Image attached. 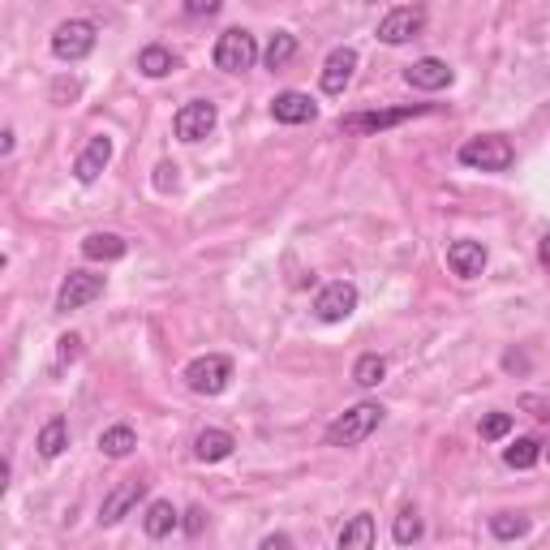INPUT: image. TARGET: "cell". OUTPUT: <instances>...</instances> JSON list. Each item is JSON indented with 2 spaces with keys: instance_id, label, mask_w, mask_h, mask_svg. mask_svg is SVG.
<instances>
[{
  "instance_id": "obj_1",
  "label": "cell",
  "mask_w": 550,
  "mask_h": 550,
  "mask_svg": "<svg viewBox=\"0 0 550 550\" xmlns=\"http://www.w3.org/2000/svg\"><path fill=\"white\" fill-rule=\"evenodd\" d=\"M383 404H374V400H361V404H353L349 413H340L336 422L327 426V443L331 447H357V443H366L374 430L383 426Z\"/></svg>"
},
{
  "instance_id": "obj_2",
  "label": "cell",
  "mask_w": 550,
  "mask_h": 550,
  "mask_svg": "<svg viewBox=\"0 0 550 550\" xmlns=\"http://www.w3.org/2000/svg\"><path fill=\"white\" fill-rule=\"evenodd\" d=\"M460 164L482 172H508L516 164V147L503 134H477L460 147Z\"/></svg>"
},
{
  "instance_id": "obj_3",
  "label": "cell",
  "mask_w": 550,
  "mask_h": 550,
  "mask_svg": "<svg viewBox=\"0 0 550 550\" xmlns=\"http://www.w3.org/2000/svg\"><path fill=\"white\" fill-rule=\"evenodd\" d=\"M95 43H99L95 22L69 18V22H61L52 31V56H56V61H65V65H78V61H86V56L95 52Z\"/></svg>"
},
{
  "instance_id": "obj_4",
  "label": "cell",
  "mask_w": 550,
  "mask_h": 550,
  "mask_svg": "<svg viewBox=\"0 0 550 550\" xmlns=\"http://www.w3.org/2000/svg\"><path fill=\"white\" fill-rule=\"evenodd\" d=\"M233 383V361L224 353H207V357H194L185 366V387L194 396H224V387Z\"/></svg>"
},
{
  "instance_id": "obj_5",
  "label": "cell",
  "mask_w": 550,
  "mask_h": 550,
  "mask_svg": "<svg viewBox=\"0 0 550 550\" xmlns=\"http://www.w3.org/2000/svg\"><path fill=\"white\" fill-rule=\"evenodd\" d=\"M430 112L426 104H409V108H374V112H349V117H340V129L344 134H357V138H374L383 134V129H396L409 117H422Z\"/></svg>"
},
{
  "instance_id": "obj_6",
  "label": "cell",
  "mask_w": 550,
  "mask_h": 550,
  "mask_svg": "<svg viewBox=\"0 0 550 550\" xmlns=\"http://www.w3.org/2000/svg\"><path fill=\"white\" fill-rule=\"evenodd\" d=\"M254 61H258V43L250 31L233 26V31H224L215 39V65H220L224 74H245V69H254Z\"/></svg>"
},
{
  "instance_id": "obj_7",
  "label": "cell",
  "mask_w": 550,
  "mask_h": 550,
  "mask_svg": "<svg viewBox=\"0 0 550 550\" xmlns=\"http://www.w3.org/2000/svg\"><path fill=\"white\" fill-rule=\"evenodd\" d=\"M95 297H104V275H95V271H69L65 284H61V293H56V310H61V314L82 310V306H91Z\"/></svg>"
},
{
  "instance_id": "obj_8",
  "label": "cell",
  "mask_w": 550,
  "mask_h": 550,
  "mask_svg": "<svg viewBox=\"0 0 550 550\" xmlns=\"http://www.w3.org/2000/svg\"><path fill=\"white\" fill-rule=\"evenodd\" d=\"M215 121H220V112H215L211 99H190V104L172 117V129H177L181 142H202L215 129Z\"/></svg>"
},
{
  "instance_id": "obj_9",
  "label": "cell",
  "mask_w": 550,
  "mask_h": 550,
  "mask_svg": "<svg viewBox=\"0 0 550 550\" xmlns=\"http://www.w3.org/2000/svg\"><path fill=\"white\" fill-rule=\"evenodd\" d=\"M422 31H426V9H422V5H400V9H392V13H387V18L379 22V39L392 43V48L417 39Z\"/></svg>"
},
{
  "instance_id": "obj_10",
  "label": "cell",
  "mask_w": 550,
  "mask_h": 550,
  "mask_svg": "<svg viewBox=\"0 0 550 550\" xmlns=\"http://www.w3.org/2000/svg\"><path fill=\"white\" fill-rule=\"evenodd\" d=\"M357 310V284L349 280H331L323 284V293L314 297V314L323 318V323H344Z\"/></svg>"
},
{
  "instance_id": "obj_11",
  "label": "cell",
  "mask_w": 550,
  "mask_h": 550,
  "mask_svg": "<svg viewBox=\"0 0 550 550\" xmlns=\"http://www.w3.org/2000/svg\"><path fill=\"white\" fill-rule=\"evenodd\" d=\"M142 495H147V482H138V477L112 486L108 495H104V503H99V525H117L121 516H129V508H138Z\"/></svg>"
},
{
  "instance_id": "obj_12",
  "label": "cell",
  "mask_w": 550,
  "mask_h": 550,
  "mask_svg": "<svg viewBox=\"0 0 550 550\" xmlns=\"http://www.w3.org/2000/svg\"><path fill=\"white\" fill-rule=\"evenodd\" d=\"M452 65L439 61V56H422V61H413L404 69V82L417 86V91H443V86H452Z\"/></svg>"
},
{
  "instance_id": "obj_13",
  "label": "cell",
  "mask_w": 550,
  "mask_h": 550,
  "mask_svg": "<svg viewBox=\"0 0 550 550\" xmlns=\"http://www.w3.org/2000/svg\"><path fill=\"white\" fill-rule=\"evenodd\" d=\"M108 164H112V138L108 134H95L91 142H86V151L74 159V177L82 185H95L99 172H104Z\"/></svg>"
},
{
  "instance_id": "obj_14",
  "label": "cell",
  "mask_w": 550,
  "mask_h": 550,
  "mask_svg": "<svg viewBox=\"0 0 550 550\" xmlns=\"http://www.w3.org/2000/svg\"><path fill=\"white\" fill-rule=\"evenodd\" d=\"M353 69H357V52L353 48H331L327 61H323V91L327 95H344V86L353 82Z\"/></svg>"
},
{
  "instance_id": "obj_15",
  "label": "cell",
  "mask_w": 550,
  "mask_h": 550,
  "mask_svg": "<svg viewBox=\"0 0 550 550\" xmlns=\"http://www.w3.org/2000/svg\"><path fill=\"white\" fill-rule=\"evenodd\" d=\"M447 267H452L460 280H477L486 271V245L482 241H452L447 245Z\"/></svg>"
},
{
  "instance_id": "obj_16",
  "label": "cell",
  "mask_w": 550,
  "mask_h": 550,
  "mask_svg": "<svg viewBox=\"0 0 550 550\" xmlns=\"http://www.w3.org/2000/svg\"><path fill=\"white\" fill-rule=\"evenodd\" d=\"M271 117L280 125H306V121L318 117V104L310 95H301V91H284V95L271 99Z\"/></svg>"
},
{
  "instance_id": "obj_17",
  "label": "cell",
  "mask_w": 550,
  "mask_h": 550,
  "mask_svg": "<svg viewBox=\"0 0 550 550\" xmlns=\"http://www.w3.org/2000/svg\"><path fill=\"white\" fill-rule=\"evenodd\" d=\"M233 447H237V439L228 430H202L198 439H194V456L202 460V465H220V460H228L233 456Z\"/></svg>"
},
{
  "instance_id": "obj_18",
  "label": "cell",
  "mask_w": 550,
  "mask_h": 550,
  "mask_svg": "<svg viewBox=\"0 0 550 550\" xmlns=\"http://www.w3.org/2000/svg\"><path fill=\"white\" fill-rule=\"evenodd\" d=\"M125 254H129V241L117 233H91L82 241V258H91V263H117Z\"/></svg>"
},
{
  "instance_id": "obj_19",
  "label": "cell",
  "mask_w": 550,
  "mask_h": 550,
  "mask_svg": "<svg viewBox=\"0 0 550 550\" xmlns=\"http://www.w3.org/2000/svg\"><path fill=\"white\" fill-rule=\"evenodd\" d=\"M340 550H370L374 546V516L370 512H357L349 525L340 529Z\"/></svg>"
},
{
  "instance_id": "obj_20",
  "label": "cell",
  "mask_w": 550,
  "mask_h": 550,
  "mask_svg": "<svg viewBox=\"0 0 550 550\" xmlns=\"http://www.w3.org/2000/svg\"><path fill=\"white\" fill-rule=\"evenodd\" d=\"M177 508H172L168 499H155L151 508H147V516H142V529H147V538H168L172 529H177Z\"/></svg>"
},
{
  "instance_id": "obj_21",
  "label": "cell",
  "mask_w": 550,
  "mask_h": 550,
  "mask_svg": "<svg viewBox=\"0 0 550 550\" xmlns=\"http://www.w3.org/2000/svg\"><path fill=\"white\" fill-rule=\"evenodd\" d=\"M35 447H39V456H43V460H56V456H61L65 447H69V422H65V417H52V422L39 430Z\"/></svg>"
},
{
  "instance_id": "obj_22",
  "label": "cell",
  "mask_w": 550,
  "mask_h": 550,
  "mask_svg": "<svg viewBox=\"0 0 550 550\" xmlns=\"http://www.w3.org/2000/svg\"><path fill=\"white\" fill-rule=\"evenodd\" d=\"M138 69H142L147 78H168L172 69H177V56H172L164 43H151V48L138 52Z\"/></svg>"
},
{
  "instance_id": "obj_23",
  "label": "cell",
  "mask_w": 550,
  "mask_h": 550,
  "mask_svg": "<svg viewBox=\"0 0 550 550\" xmlns=\"http://www.w3.org/2000/svg\"><path fill=\"white\" fill-rule=\"evenodd\" d=\"M138 447V434H134V426H108L104 434H99V452L104 456H112V460H121V456H129Z\"/></svg>"
},
{
  "instance_id": "obj_24",
  "label": "cell",
  "mask_w": 550,
  "mask_h": 550,
  "mask_svg": "<svg viewBox=\"0 0 550 550\" xmlns=\"http://www.w3.org/2000/svg\"><path fill=\"white\" fill-rule=\"evenodd\" d=\"M383 374H387V361H383L379 353H361L357 366H353V383H357V387H379Z\"/></svg>"
},
{
  "instance_id": "obj_25",
  "label": "cell",
  "mask_w": 550,
  "mask_h": 550,
  "mask_svg": "<svg viewBox=\"0 0 550 550\" xmlns=\"http://www.w3.org/2000/svg\"><path fill=\"white\" fill-rule=\"evenodd\" d=\"M293 56H297V39L288 35V31H275L271 43H267V52H263L267 69H284L288 61H293Z\"/></svg>"
},
{
  "instance_id": "obj_26",
  "label": "cell",
  "mask_w": 550,
  "mask_h": 550,
  "mask_svg": "<svg viewBox=\"0 0 550 550\" xmlns=\"http://www.w3.org/2000/svg\"><path fill=\"white\" fill-rule=\"evenodd\" d=\"M490 533H495L499 542H516L529 533V516H516V512H499L490 516Z\"/></svg>"
},
{
  "instance_id": "obj_27",
  "label": "cell",
  "mask_w": 550,
  "mask_h": 550,
  "mask_svg": "<svg viewBox=\"0 0 550 550\" xmlns=\"http://www.w3.org/2000/svg\"><path fill=\"white\" fill-rule=\"evenodd\" d=\"M503 460H508L512 469H533L542 460V443L538 439H516L508 452H503Z\"/></svg>"
},
{
  "instance_id": "obj_28",
  "label": "cell",
  "mask_w": 550,
  "mask_h": 550,
  "mask_svg": "<svg viewBox=\"0 0 550 550\" xmlns=\"http://www.w3.org/2000/svg\"><path fill=\"white\" fill-rule=\"evenodd\" d=\"M422 516H417L413 508H404L400 516H396V525H392V538H396V546H413L417 538H422Z\"/></svg>"
},
{
  "instance_id": "obj_29",
  "label": "cell",
  "mask_w": 550,
  "mask_h": 550,
  "mask_svg": "<svg viewBox=\"0 0 550 550\" xmlns=\"http://www.w3.org/2000/svg\"><path fill=\"white\" fill-rule=\"evenodd\" d=\"M78 357H82V336H74V331H69V336L56 340V374H61L65 366H74Z\"/></svg>"
},
{
  "instance_id": "obj_30",
  "label": "cell",
  "mask_w": 550,
  "mask_h": 550,
  "mask_svg": "<svg viewBox=\"0 0 550 550\" xmlns=\"http://www.w3.org/2000/svg\"><path fill=\"white\" fill-rule=\"evenodd\" d=\"M508 430H512V413H486V417H482V439H486V443L503 439Z\"/></svg>"
},
{
  "instance_id": "obj_31",
  "label": "cell",
  "mask_w": 550,
  "mask_h": 550,
  "mask_svg": "<svg viewBox=\"0 0 550 550\" xmlns=\"http://www.w3.org/2000/svg\"><path fill=\"white\" fill-rule=\"evenodd\" d=\"M520 409H525L529 417H538V422H550V400L546 396H520Z\"/></svg>"
},
{
  "instance_id": "obj_32",
  "label": "cell",
  "mask_w": 550,
  "mask_h": 550,
  "mask_svg": "<svg viewBox=\"0 0 550 550\" xmlns=\"http://www.w3.org/2000/svg\"><path fill=\"white\" fill-rule=\"evenodd\" d=\"M82 95V82L78 78H61L52 86V104H69V99H78Z\"/></svg>"
},
{
  "instance_id": "obj_33",
  "label": "cell",
  "mask_w": 550,
  "mask_h": 550,
  "mask_svg": "<svg viewBox=\"0 0 550 550\" xmlns=\"http://www.w3.org/2000/svg\"><path fill=\"white\" fill-rule=\"evenodd\" d=\"M224 9V0H185V13L190 18H215Z\"/></svg>"
},
{
  "instance_id": "obj_34",
  "label": "cell",
  "mask_w": 550,
  "mask_h": 550,
  "mask_svg": "<svg viewBox=\"0 0 550 550\" xmlns=\"http://www.w3.org/2000/svg\"><path fill=\"white\" fill-rule=\"evenodd\" d=\"M177 185V164H159L155 168V190H172Z\"/></svg>"
},
{
  "instance_id": "obj_35",
  "label": "cell",
  "mask_w": 550,
  "mask_h": 550,
  "mask_svg": "<svg viewBox=\"0 0 550 550\" xmlns=\"http://www.w3.org/2000/svg\"><path fill=\"white\" fill-rule=\"evenodd\" d=\"M202 525H207V512H202V508H190V512H185V533H190V538H198Z\"/></svg>"
},
{
  "instance_id": "obj_36",
  "label": "cell",
  "mask_w": 550,
  "mask_h": 550,
  "mask_svg": "<svg viewBox=\"0 0 550 550\" xmlns=\"http://www.w3.org/2000/svg\"><path fill=\"white\" fill-rule=\"evenodd\" d=\"M275 546H293V538H288V533H267V538H263V550H275Z\"/></svg>"
},
{
  "instance_id": "obj_37",
  "label": "cell",
  "mask_w": 550,
  "mask_h": 550,
  "mask_svg": "<svg viewBox=\"0 0 550 550\" xmlns=\"http://www.w3.org/2000/svg\"><path fill=\"white\" fill-rule=\"evenodd\" d=\"M538 258H542V267H546V275H550V233L538 241Z\"/></svg>"
},
{
  "instance_id": "obj_38",
  "label": "cell",
  "mask_w": 550,
  "mask_h": 550,
  "mask_svg": "<svg viewBox=\"0 0 550 550\" xmlns=\"http://www.w3.org/2000/svg\"><path fill=\"white\" fill-rule=\"evenodd\" d=\"M503 366H508V370H525V357H516V353H508V357H503Z\"/></svg>"
},
{
  "instance_id": "obj_39",
  "label": "cell",
  "mask_w": 550,
  "mask_h": 550,
  "mask_svg": "<svg viewBox=\"0 0 550 550\" xmlns=\"http://www.w3.org/2000/svg\"><path fill=\"white\" fill-rule=\"evenodd\" d=\"M366 5H379V0H366Z\"/></svg>"
},
{
  "instance_id": "obj_40",
  "label": "cell",
  "mask_w": 550,
  "mask_h": 550,
  "mask_svg": "<svg viewBox=\"0 0 550 550\" xmlns=\"http://www.w3.org/2000/svg\"><path fill=\"white\" fill-rule=\"evenodd\" d=\"M546 456H550V447H546Z\"/></svg>"
}]
</instances>
